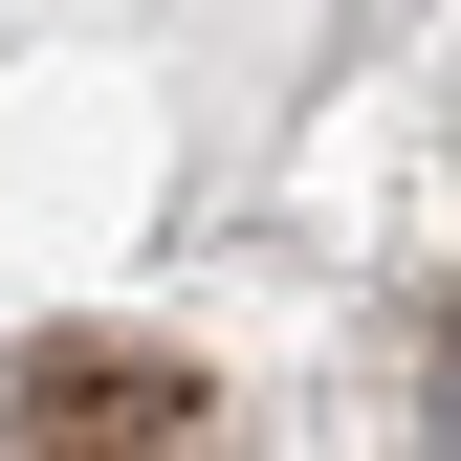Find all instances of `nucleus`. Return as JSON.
Listing matches in <instances>:
<instances>
[{
  "mask_svg": "<svg viewBox=\"0 0 461 461\" xmlns=\"http://www.w3.org/2000/svg\"><path fill=\"white\" fill-rule=\"evenodd\" d=\"M439 461H461V330H439Z\"/></svg>",
  "mask_w": 461,
  "mask_h": 461,
  "instance_id": "nucleus-1",
  "label": "nucleus"
}]
</instances>
